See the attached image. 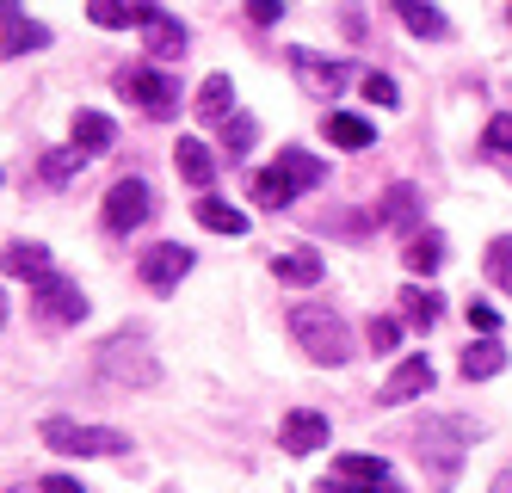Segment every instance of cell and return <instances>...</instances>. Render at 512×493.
I'll return each mask as SVG.
<instances>
[{"label": "cell", "instance_id": "obj_1", "mask_svg": "<svg viewBox=\"0 0 512 493\" xmlns=\"http://www.w3.org/2000/svg\"><path fill=\"white\" fill-rule=\"evenodd\" d=\"M284 327H290V339H297L315 364H352V352H358L352 327L334 309H321V302H297V309L284 315Z\"/></svg>", "mask_w": 512, "mask_h": 493}, {"label": "cell", "instance_id": "obj_2", "mask_svg": "<svg viewBox=\"0 0 512 493\" xmlns=\"http://www.w3.org/2000/svg\"><path fill=\"white\" fill-rule=\"evenodd\" d=\"M44 432V444L56 450V457H124L130 450V432H118V426H81V420H44L38 426Z\"/></svg>", "mask_w": 512, "mask_h": 493}, {"label": "cell", "instance_id": "obj_3", "mask_svg": "<svg viewBox=\"0 0 512 493\" xmlns=\"http://www.w3.org/2000/svg\"><path fill=\"white\" fill-rule=\"evenodd\" d=\"M118 93H124L130 105H142L149 118H173V111H179V81H173L167 68H155V62L118 68Z\"/></svg>", "mask_w": 512, "mask_h": 493}, {"label": "cell", "instance_id": "obj_4", "mask_svg": "<svg viewBox=\"0 0 512 493\" xmlns=\"http://www.w3.org/2000/svg\"><path fill=\"white\" fill-rule=\"evenodd\" d=\"M99 376L149 389L155 376H161V364H155V352H149V339H142V333H118V339H105V346H99Z\"/></svg>", "mask_w": 512, "mask_h": 493}, {"label": "cell", "instance_id": "obj_5", "mask_svg": "<svg viewBox=\"0 0 512 493\" xmlns=\"http://www.w3.org/2000/svg\"><path fill=\"white\" fill-rule=\"evenodd\" d=\"M482 438V426H469V420H432L420 438H414V457L426 463V469H438V475H457V463H463V450Z\"/></svg>", "mask_w": 512, "mask_h": 493}, {"label": "cell", "instance_id": "obj_6", "mask_svg": "<svg viewBox=\"0 0 512 493\" xmlns=\"http://www.w3.org/2000/svg\"><path fill=\"white\" fill-rule=\"evenodd\" d=\"M31 315L50 321V327H81V321H87V290H81L75 278L50 272V278L31 284Z\"/></svg>", "mask_w": 512, "mask_h": 493}, {"label": "cell", "instance_id": "obj_7", "mask_svg": "<svg viewBox=\"0 0 512 493\" xmlns=\"http://www.w3.org/2000/svg\"><path fill=\"white\" fill-rule=\"evenodd\" d=\"M149 210H155V192H149V179H118L112 192H105V229L112 235H130V229H142V222H149Z\"/></svg>", "mask_w": 512, "mask_h": 493}, {"label": "cell", "instance_id": "obj_8", "mask_svg": "<svg viewBox=\"0 0 512 493\" xmlns=\"http://www.w3.org/2000/svg\"><path fill=\"white\" fill-rule=\"evenodd\" d=\"M192 265H198V259H192V247H179V241H155L149 253L136 259V278L149 284L155 296H173V290H179V278H186Z\"/></svg>", "mask_w": 512, "mask_h": 493}, {"label": "cell", "instance_id": "obj_9", "mask_svg": "<svg viewBox=\"0 0 512 493\" xmlns=\"http://www.w3.org/2000/svg\"><path fill=\"white\" fill-rule=\"evenodd\" d=\"M327 438H334V426H327V413H315V407H297V413L278 420V444L290 457H315V450H327Z\"/></svg>", "mask_w": 512, "mask_h": 493}, {"label": "cell", "instance_id": "obj_10", "mask_svg": "<svg viewBox=\"0 0 512 493\" xmlns=\"http://www.w3.org/2000/svg\"><path fill=\"white\" fill-rule=\"evenodd\" d=\"M136 25H142V44H149V62H173V56H186V25L167 19L161 7H136Z\"/></svg>", "mask_w": 512, "mask_h": 493}, {"label": "cell", "instance_id": "obj_11", "mask_svg": "<svg viewBox=\"0 0 512 493\" xmlns=\"http://www.w3.org/2000/svg\"><path fill=\"white\" fill-rule=\"evenodd\" d=\"M377 229H401V235L426 229V216H420V192H414L408 179H395L389 192L377 198Z\"/></svg>", "mask_w": 512, "mask_h": 493}, {"label": "cell", "instance_id": "obj_12", "mask_svg": "<svg viewBox=\"0 0 512 493\" xmlns=\"http://www.w3.org/2000/svg\"><path fill=\"white\" fill-rule=\"evenodd\" d=\"M426 389H432V358L414 352V358H401V364H395V376L377 389V401H383V407H401V401H420Z\"/></svg>", "mask_w": 512, "mask_h": 493}, {"label": "cell", "instance_id": "obj_13", "mask_svg": "<svg viewBox=\"0 0 512 493\" xmlns=\"http://www.w3.org/2000/svg\"><path fill=\"white\" fill-rule=\"evenodd\" d=\"M290 68H297V74H303L309 87H321V93H340V87L364 81V74H358L352 62H334V56H315V50H290Z\"/></svg>", "mask_w": 512, "mask_h": 493}, {"label": "cell", "instance_id": "obj_14", "mask_svg": "<svg viewBox=\"0 0 512 493\" xmlns=\"http://www.w3.org/2000/svg\"><path fill=\"white\" fill-rule=\"evenodd\" d=\"M0 272L19 278V284H38V278L56 272V265H50V247H44V241H13L7 253H0Z\"/></svg>", "mask_w": 512, "mask_h": 493}, {"label": "cell", "instance_id": "obj_15", "mask_svg": "<svg viewBox=\"0 0 512 493\" xmlns=\"http://www.w3.org/2000/svg\"><path fill=\"white\" fill-rule=\"evenodd\" d=\"M297 192H303V185L290 179V173H284L278 161H272V167H260V173L247 179V198L260 204V210H290V198H297Z\"/></svg>", "mask_w": 512, "mask_h": 493}, {"label": "cell", "instance_id": "obj_16", "mask_svg": "<svg viewBox=\"0 0 512 493\" xmlns=\"http://www.w3.org/2000/svg\"><path fill=\"white\" fill-rule=\"evenodd\" d=\"M457 370L469 376V383H488V376L506 370V346H500L494 333H475L469 346H463V358H457Z\"/></svg>", "mask_w": 512, "mask_h": 493}, {"label": "cell", "instance_id": "obj_17", "mask_svg": "<svg viewBox=\"0 0 512 493\" xmlns=\"http://www.w3.org/2000/svg\"><path fill=\"white\" fill-rule=\"evenodd\" d=\"M173 167H179V179H186V185L210 192V179H216V155H210L198 136H179V142H173Z\"/></svg>", "mask_w": 512, "mask_h": 493}, {"label": "cell", "instance_id": "obj_18", "mask_svg": "<svg viewBox=\"0 0 512 493\" xmlns=\"http://www.w3.org/2000/svg\"><path fill=\"white\" fill-rule=\"evenodd\" d=\"M395 19L408 25L414 37H426V44H445V37H451V19L438 13L432 0H395Z\"/></svg>", "mask_w": 512, "mask_h": 493}, {"label": "cell", "instance_id": "obj_19", "mask_svg": "<svg viewBox=\"0 0 512 493\" xmlns=\"http://www.w3.org/2000/svg\"><path fill=\"white\" fill-rule=\"evenodd\" d=\"M192 216L204 222L210 235H247V210H235L229 198H216V192H198V204H192Z\"/></svg>", "mask_w": 512, "mask_h": 493}, {"label": "cell", "instance_id": "obj_20", "mask_svg": "<svg viewBox=\"0 0 512 493\" xmlns=\"http://www.w3.org/2000/svg\"><path fill=\"white\" fill-rule=\"evenodd\" d=\"M327 142L346 148V155H358V148L377 142V130H371V118H358V111H327Z\"/></svg>", "mask_w": 512, "mask_h": 493}, {"label": "cell", "instance_id": "obj_21", "mask_svg": "<svg viewBox=\"0 0 512 493\" xmlns=\"http://www.w3.org/2000/svg\"><path fill=\"white\" fill-rule=\"evenodd\" d=\"M272 278L290 284V290H309V284H321V259H315L309 247H297V253H272Z\"/></svg>", "mask_w": 512, "mask_h": 493}, {"label": "cell", "instance_id": "obj_22", "mask_svg": "<svg viewBox=\"0 0 512 493\" xmlns=\"http://www.w3.org/2000/svg\"><path fill=\"white\" fill-rule=\"evenodd\" d=\"M112 142H118V124L105 118V111H75V148L81 155H105Z\"/></svg>", "mask_w": 512, "mask_h": 493}, {"label": "cell", "instance_id": "obj_23", "mask_svg": "<svg viewBox=\"0 0 512 493\" xmlns=\"http://www.w3.org/2000/svg\"><path fill=\"white\" fill-rule=\"evenodd\" d=\"M334 475H346V481H358V487H395V469H389L383 457H364V450H346V457L334 463Z\"/></svg>", "mask_w": 512, "mask_h": 493}, {"label": "cell", "instance_id": "obj_24", "mask_svg": "<svg viewBox=\"0 0 512 493\" xmlns=\"http://www.w3.org/2000/svg\"><path fill=\"white\" fill-rule=\"evenodd\" d=\"M438 259H445V241L426 235V229H414V235H408V247H401V265H408L414 278H432V272H438Z\"/></svg>", "mask_w": 512, "mask_h": 493}, {"label": "cell", "instance_id": "obj_25", "mask_svg": "<svg viewBox=\"0 0 512 493\" xmlns=\"http://www.w3.org/2000/svg\"><path fill=\"white\" fill-rule=\"evenodd\" d=\"M235 111V81L229 74H210V81L198 87V118H210V124H223Z\"/></svg>", "mask_w": 512, "mask_h": 493}, {"label": "cell", "instance_id": "obj_26", "mask_svg": "<svg viewBox=\"0 0 512 493\" xmlns=\"http://www.w3.org/2000/svg\"><path fill=\"white\" fill-rule=\"evenodd\" d=\"M401 315H408V321L426 333V327H438V315H445V296H438V290H420V284H408V290H401Z\"/></svg>", "mask_w": 512, "mask_h": 493}, {"label": "cell", "instance_id": "obj_27", "mask_svg": "<svg viewBox=\"0 0 512 493\" xmlns=\"http://www.w3.org/2000/svg\"><path fill=\"white\" fill-rule=\"evenodd\" d=\"M253 142H260V118H247V111H229V118H223V155L241 161V155H253Z\"/></svg>", "mask_w": 512, "mask_h": 493}, {"label": "cell", "instance_id": "obj_28", "mask_svg": "<svg viewBox=\"0 0 512 493\" xmlns=\"http://www.w3.org/2000/svg\"><path fill=\"white\" fill-rule=\"evenodd\" d=\"M278 167H284L290 179H297L303 192H309V185H327V161H315L309 148H278Z\"/></svg>", "mask_w": 512, "mask_h": 493}, {"label": "cell", "instance_id": "obj_29", "mask_svg": "<svg viewBox=\"0 0 512 493\" xmlns=\"http://www.w3.org/2000/svg\"><path fill=\"white\" fill-rule=\"evenodd\" d=\"M50 44V31L38 19H13L7 37H0V56H31V50H44Z\"/></svg>", "mask_w": 512, "mask_h": 493}, {"label": "cell", "instance_id": "obj_30", "mask_svg": "<svg viewBox=\"0 0 512 493\" xmlns=\"http://www.w3.org/2000/svg\"><path fill=\"white\" fill-rule=\"evenodd\" d=\"M81 167H87V155H81L75 142H68V148H50V155H44V167H38V173H44V185H68V179H75Z\"/></svg>", "mask_w": 512, "mask_h": 493}, {"label": "cell", "instance_id": "obj_31", "mask_svg": "<svg viewBox=\"0 0 512 493\" xmlns=\"http://www.w3.org/2000/svg\"><path fill=\"white\" fill-rule=\"evenodd\" d=\"M87 19L99 31H124V25H136V7H124V0H87Z\"/></svg>", "mask_w": 512, "mask_h": 493}, {"label": "cell", "instance_id": "obj_32", "mask_svg": "<svg viewBox=\"0 0 512 493\" xmlns=\"http://www.w3.org/2000/svg\"><path fill=\"white\" fill-rule=\"evenodd\" d=\"M488 278L512 296V235H494L488 241Z\"/></svg>", "mask_w": 512, "mask_h": 493}, {"label": "cell", "instance_id": "obj_33", "mask_svg": "<svg viewBox=\"0 0 512 493\" xmlns=\"http://www.w3.org/2000/svg\"><path fill=\"white\" fill-rule=\"evenodd\" d=\"M401 333H408V327H401L395 315H377L371 327H364V339H371V352H377V358H389V352L401 346Z\"/></svg>", "mask_w": 512, "mask_h": 493}, {"label": "cell", "instance_id": "obj_34", "mask_svg": "<svg viewBox=\"0 0 512 493\" xmlns=\"http://www.w3.org/2000/svg\"><path fill=\"white\" fill-rule=\"evenodd\" d=\"M482 142H488V155H500V161L512 167V111H500V118H488Z\"/></svg>", "mask_w": 512, "mask_h": 493}, {"label": "cell", "instance_id": "obj_35", "mask_svg": "<svg viewBox=\"0 0 512 493\" xmlns=\"http://www.w3.org/2000/svg\"><path fill=\"white\" fill-rule=\"evenodd\" d=\"M358 87H364V99H371V105H383V111H395V105H401V87L389 81V74H377V68H371V74H364V81H358Z\"/></svg>", "mask_w": 512, "mask_h": 493}, {"label": "cell", "instance_id": "obj_36", "mask_svg": "<svg viewBox=\"0 0 512 493\" xmlns=\"http://www.w3.org/2000/svg\"><path fill=\"white\" fill-rule=\"evenodd\" d=\"M247 19L253 25H278L284 19V0H247Z\"/></svg>", "mask_w": 512, "mask_h": 493}, {"label": "cell", "instance_id": "obj_37", "mask_svg": "<svg viewBox=\"0 0 512 493\" xmlns=\"http://www.w3.org/2000/svg\"><path fill=\"white\" fill-rule=\"evenodd\" d=\"M469 327H475V333H500V315H494V302H469Z\"/></svg>", "mask_w": 512, "mask_h": 493}, {"label": "cell", "instance_id": "obj_38", "mask_svg": "<svg viewBox=\"0 0 512 493\" xmlns=\"http://www.w3.org/2000/svg\"><path fill=\"white\" fill-rule=\"evenodd\" d=\"M44 493H87L75 475H44Z\"/></svg>", "mask_w": 512, "mask_h": 493}, {"label": "cell", "instance_id": "obj_39", "mask_svg": "<svg viewBox=\"0 0 512 493\" xmlns=\"http://www.w3.org/2000/svg\"><path fill=\"white\" fill-rule=\"evenodd\" d=\"M19 19V0H0V25H13Z\"/></svg>", "mask_w": 512, "mask_h": 493}, {"label": "cell", "instance_id": "obj_40", "mask_svg": "<svg viewBox=\"0 0 512 493\" xmlns=\"http://www.w3.org/2000/svg\"><path fill=\"white\" fill-rule=\"evenodd\" d=\"M494 493H512V469H500V475H494Z\"/></svg>", "mask_w": 512, "mask_h": 493}, {"label": "cell", "instance_id": "obj_41", "mask_svg": "<svg viewBox=\"0 0 512 493\" xmlns=\"http://www.w3.org/2000/svg\"><path fill=\"white\" fill-rule=\"evenodd\" d=\"M0 327H7V290H0Z\"/></svg>", "mask_w": 512, "mask_h": 493}, {"label": "cell", "instance_id": "obj_42", "mask_svg": "<svg viewBox=\"0 0 512 493\" xmlns=\"http://www.w3.org/2000/svg\"><path fill=\"white\" fill-rule=\"evenodd\" d=\"M161 493H173V487H161Z\"/></svg>", "mask_w": 512, "mask_h": 493}]
</instances>
